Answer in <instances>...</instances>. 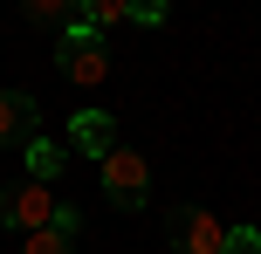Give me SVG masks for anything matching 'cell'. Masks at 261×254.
Listing matches in <instances>:
<instances>
[{
  "mask_svg": "<svg viewBox=\"0 0 261 254\" xmlns=\"http://www.w3.org/2000/svg\"><path fill=\"white\" fill-rule=\"evenodd\" d=\"M96 172H103V200L117 206V213H138V206L151 200V158H144V151L117 145L110 158H96Z\"/></svg>",
  "mask_w": 261,
  "mask_h": 254,
  "instance_id": "cell-1",
  "label": "cell"
},
{
  "mask_svg": "<svg viewBox=\"0 0 261 254\" xmlns=\"http://www.w3.org/2000/svg\"><path fill=\"white\" fill-rule=\"evenodd\" d=\"M55 48H62V76L76 82V90H96V82H110V41H103V35H90L83 21H69Z\"/></svg>",
  "mask_w": 261,
  "mask_h": 254,
  "instance_id": "cell-2",
  "label": "cell"
},
{
  "mask_svg": "<svg viewBox=\"0 0 261 254\" xmlns=\"http://www.w3.org/2000/svg\"><path fill=\"white\" fill-rule=\"evenodd\" d=\"M55 213H62V200H55V186H41V179H21V186L0 192V227H7V234L55 227Z\"/></svg>",
  "mask_w": 261,
  "mask_h": 254,
  "instance_id": "cell-3",
  "label": "cell"
},
{
  "mask_svg": "<svg viewBox=\"0 0 261 254\" xmlns=\"http://www.w3.org/2000/svg\"><path fill=\"white\" fill-rule=\"evenodd\" d=\"M172 247H179V254H220V247H227V227H220V213H206L199 200L172 206Z\"/></svg>",
  "mask_w": 261,
  "mask_h": 254,
  "instance_id": "cell-4",
  "label": "cell"
},
{
  "mask_svg": "<svg viewBox=\"0 0 261 254\" xmlns=\"http://www.w3.org/2000/svg\"><path fill=\"white\" fill-rule=\"evenodd\" d=\"M69 151H83V158H110V151H117V124H110V110H76V124H69Z\"/></svg>",
  "mask_w": 261,
  "mask_h": 254,
  "instance_id": "cell-5",
  "label": "cell"
},
{
  "mask_svg": "<svg viewBox=\"0 0 261 254\" xmlns=\"http://www.w3.org/2000/svg\"><path fill=\"white\" fill-rule=\"evenodd\" d=\"M35 96H21V90H0V151H21L28 137H35Z\"/></svg>",
  "mask_w": 261,
  "mask_h": 254,
  "instance_id": "cell-6",
  "label": "cell"
},
{
  "mask_svg": "<svg viewBox=\"0 0 261 254\" xmlns=\"http://www.w3.org/2000/svg\"><path fill=\"white\" fill-rule=\"evenodd\" d=\"M21 158H28V179H41V186H55V179H62V165H69V145H55V137H28L21 145Z\"/></svg>",
  "mask_w": 261,
  "mask_h": 254,
  "instance_id": "cell-7",
  "label": "cell"
},
{
  "mask_svg": "<svg viewBox=\"0 0 261 254\" xmlns=\"http://www.w3.org/2000/svg\"><path fill=\"white\" fill-rule=\"evenodd\" d=\"M76 21L90 27V35H103L110 21H130V0H76Z\"/></svg>",
  "mask_w": 261,
  "mask_h": 254,
  "instance_id": "cell-8",
  "label": "cell"
},
{
  "mask_svg": "<svg viewBox=\"0 0 261 254\" xmlns=\"http://www.w3.org/2000/svg\"><path fill=\"white\" fill-rule=\"evenodd\" d=\"M21 254H76V234H55V227H35V234H21Z\"/></svg>",
  "mask_w": 261,
  "mask_h": 254,
  "instance_id": "cell-9",
  "label": "cell"
},
{
  "mask_svg": "<svg viewBox=\"0 0 261 254\" xmlns=\"http://www.w3.org/2000/svg\"><path fill=\"white\" fill-rule=\"evenodd\" d=\"M21 7H28V21H41V27H55V21H76V0H21Z\"/></svg>",
  "mask_w": 261,
  "mask_h": 254,
  "instance_id": "cell-10",
  "label": "cell"
},
{
  "mask_svg": "<svg viewBox=\"0 0 261 254\" xmlns=\"http://www.w3.org/2000/svg\"><path fill=\"white\" fill-rule=\"evenodd\" d=\"M130 21H138V27H165L172 21V0H130Z\"/></svg>",
  "mask_w": 261,
  "mask_h": 254,
  "instance_id": "cell-11",
  "label": "cell"
},
{
  "mask_svg": "<svg viewBox=\"0 0 261 254\" xmlns=\"http://www.w3.org/2000/svg\"><path fill=\"white\" fill-rule=\"evenodd\" d=\"M220 254H261V227H227V247Z\"/></svg>",
  "mask_w": 261,
  "mask_h": 254,
  "instance_id": "cell-12",
  "label": "cell"
}]
</instances>
